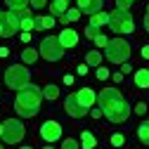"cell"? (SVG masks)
Listing matches in <instances>:
<instances>
[{
	"mask_svg": "<svg viewBox=\"0 0 149 149\" xmlns=\"http://www.w3.org/2000/svg\"><path fill=\"white\" fill-rule=\"evenodd\" d=\"M97 102H100V109L102 114L111 121V123H123L128 116H130V107L128 102L123 100V95L114 88H104L100 95H97Z\"/></svg>",
	"mask_w": 149,
	"mask_h": 149,
	"instance_id": "6da1fadb",
	"label": "cell"
},
{
	"mask_svg": "<svg viewBox=\"0 0 149 149\" xmlns=\"http://www.w3.org/2000/svg\"><path fill=\"white\" fill-rule=\"evenodd\" d=\"M40 102H43V90L38 85H24L22 90H17V100H14V111L22 118H33L40 111Z\"/></svg>",
	"mask_w": 149,
	"mask_h": 149,
	"instance_id": "7a4b0ae2",
	"label": "cell"
},
{
	"mask_svg": "<svg viewBox=\"0 0 149 149\" xmlns=\"http://www.w3.org/2000/svg\"><path fill=\"white\" fill-rule=\"evenodd\" d=\"M29 83H31V71H29L26 66H22V64L7 66V71H5V85H7V88L22 90V88L29 85Z\"/></svg>",
	"mask_w": 149,
	"mask_h": 149,
	"instance_id": "3957f363",
	"label": "cell"
},
{
	"mask_svg": "<svg viewBox=\"0 0 149 149\" xmlns=\"http://www.w3.org/2000/svg\"><path fill=\"white\" fill-rule=\"evenodd\" d=\"M104 52H107V59H109V62L123 64V62H128V57H130V45H128V40H123V38H114V40L107 43Z\"/></svg>",
	"mask_w": 149,
	"mask_h": 149,
	"instance_id": "277c9868",
	"label": "cell"
},
{
	"mask_svg": "<svg viewBox=\"0 0 149 149\" xmlns=\"http://www.w3.org/2000/svg\"><path fill=\"white\" fill-rule=\"evenodd\" d=\"M109 29L114 31V33H133L135 29V22H133V17H130L125 10H114L109 14Z\"/></svg>",
	"mask_w": 149,
	"mask_h": 149,
	"instance_id": "5b68a950",
	"label": "cell"
},
{
	"mask_svg": "<svg viewBox=\"0 0 149 149\" xmlns=\"http://www.w3.org/2000/svg\"><path fill=\"white\" fill-rule=\"evenodd\" d=\"M40 57L47 59V62H59L64 57V47L59 43V38H54V36H47V38H43L40 43Z\"/></svg>",
	"mask_w": 149,
	"mask_h": 149,
	"instance_id": "8992f818",
	"label": "cell"
},
{
	"mask_svg": "<svg viewBox=\"0 0 149 149\" xmlns=\"http://www.w3.org/2000/svg\"><path fill=\"white\" fill-rule=\"evenodd\" d=\"M26 135V128L22 121H17V118H7L3 123V140L7 144H17V142H22Z\"/></svg>",
	"mask_w": 149,
	"mask_h": 149,
	"instance_id": "52a82bcc",
	"label": "cell"
},
{
	"mask_svg": "<svg viewBox=\"0 0 149 149\" xmlns=\"http://www.w3.org/2000/svg\"><path fill=\"white\" fill-rule=\"evenodd\" d=\"M0 26H3V38H10L19 31V17L12 10L10 12H0Z\"/></svg>",
	"mask_w": 149,
	"mask_h": 149,
	"instance_id": "ba28073f",
	"label": "cell"
},
{
	"mask_svg": "<svg viewBox=\"0 0 149 149\" xmlns=\"http://www.w3.org/2000/svg\"><path fill=\"white\" fill-rule=\"evenodd\" d=\"M64 109H66V114L71 116V118H83L85 114H88V109L78 102V97H76V92L73 95H69L66 100H64Z\"/></svg>",
	"mask_w": 149,
	"mask_h": 149,
	"instance_id": "9c48e42d",
	"label": "cell"
},
{
	"mask_svg": "<svg viewBox=\"0 0 149 149\" xmlns=\"http://www.w3.org/2000/svg\"><path fill=\"white\" fill-rule=\"evenodd\" d=\"M40 137H43L45 142H57V140L62 137V125H59L57 121H45V123L40 125Z\"/></svg>",
	"mask_w": 149,
	"mask_h": 149,
	"instance_id": "30bf717a",
	"label": "cell"
},
{
	"mask_svg": "<svg viewBox=\"0 0 149 149\" xmlns=\"http://www.w3.org/2000/svg\"><path fill=\"white\" fill-rule=\"evenodd\" d=\"M59 43H62L64 50H66V47H76V45H78V33L73 31V29H64V31L59 33Z\"/></svg>",
	"mask_w": 149,
	"mask_h": 149,
	"instance_id": "8fae6325",
	"label": "cell"
},
{
	"mask_svg": "<svg viewBox=\"0 0 149 149\" xmlns=\"http://www.w3.org/2000/svg\"><path fill=\"white\" fill-rule=\"evenodd\" d=\"M76 97H78V102L85 107V109H90L92 104H95V90H92V88H81L78 92H76Z\"/></svg>",
	"mask_w": 149,
	"mask_h": 149,
	"instance_id": "7c38bea8",
	"label": "cell"
},
{
	"mask_svg": "<svg viewBox=\"0 0 149 149\" xmlns=\"http://www.w3.org/2000/svg\"><path fill=\"white\" fill-rule=\"evenodd\" d=\"M102 5H104V0H78V10L85 12V14H95V12H100Z\"/></svg>",
	"mask_w": 149,
	"mask_h": 149,
	"instance_id": "4fadbf2b",
	"label": "cell"
},
{
	"mask_svg": "<svg viewBox=\"0 0 149 149\" xmlns=\"http://www.w3.org/2000/svg\"><path fill=\"white\" fill-rule=\"evenodd\" d=\"M81 147L83 149H95L97 147V140H95V135H92L90 130H83L81 133Z\"/></svg>",
	"mask_w": 149,
	"mask_h": 149,
	"instance_id": "5bb4252c",
	"label": "cell"
},
{
	"mask_svg": "<svg viewBox=\"0 0 149 149\" xmlns=\"http://www.w3.org/2000/svg\"><path fill=\"white\" fill-rule=\"evenodd\" d=\"M135 85L137 88H149V69L135 71Z\"/></svg>",
	"mask_w": 149,
	"mask_h": 149,
	"instance_id": "9a60e30c",
	"label": "cell"
},
{
	"mask_svg": "<svg viewBox=\"0 0 149 149\" xmlns=\"http://www.w3.org/2000/svg\"><path fill=\"white\" fill-rule=\"evenodd\" d=\"M104 24H109V14H104L102 10L100 12H95V14H90V26H104Z\"/></svg>",
	"mask_w": 149,
	"mask_h": 149,
	"instance_id": "2e32d148",
	"label": "cell"
},
{
	"mask_svg": "<svg viewBox=\"0 0 149 149\" xmlns=\"http://www.w3.org/2000/svg\"><path fill=\"white\" fill-rule=\"evenodd\" d=\"M66 10H69V0H52V5H50L52 14H64Z\"/></svg>",
	"mask_w": 149,
	"mask_h": 149,
	"instance_id": "e0dca14e",
	"label": "cell"
},
{
	"mask_svg": "<svg viewBox=\"0 0 149 149\" xmlns=\"http://www.w3.org/2000/svg\"><path fill=\"white\" fill-rule=\"evenodd\" d=\"M81 19V10L78 7H69L64 14H62V22L66 24V22H78Z\"/></svg>",
	"mask_w": 149,
	"mask_h": 149,
	"instance_id": "ac0fdd59",
	"label": "cell"
},
{
	"mask_svg": "<svg viewBox=\"0 0 149 149\" xmlns=\"http://www.w3.org/2000/svg\"><path fill=\"white\" fill-rule=\"evenodd\" d=\"M137 137L142 144H149V121H142L140 128H137Z\"/></svg>",
	"mask_w": 149,
	"mask_h": 149,
	"instance_id": "d6986e66",
	"label": "cell"
},
{
	"mask_svg": "<svg viewBox=\"0 0 149 149\" xmlns=\"http://www.w3.org/2000/svg\"><path fill=\"white\" fill-rule=\"evenodd\" d=\"M36 29H52L54 26V17H36Z\"/></svg>",
	"mask_w": 149,
	"mask_h": 149,
	"instance_id": "ffe728a7",
	"label": "cell"
},
{
	"mask_svg": "<svg viewBox=\"0 0 149 149\" xmlns=\"http://www.w3.org/2000/svg\"><path fill=\"white\" fill-rule=\"evenodd\" d=\"M38 50H33V47H26L24 52H22V62H26V64H33L36 59H38Z\"/></svg>",
	"mask_w": 149,
	"mask_h": 149,
	"instance_id": "44dd1931",
	"label": "cell"
},
{
	"mask_svg": "<svg viewBox=\"0 0 149 149\" xmlns=\"http://www.w3.org/2000/svg\"><path fill=\"white\" fill-rule=\"evenodd\" d=\"M100 62H102V54H100V52L90 50V52L85 54V64H88V66H100Z\"/></svg>",
	"mask_w": 149,
	"mask_h": 149,
	"instance_id": "7402d4cb",
	"label": "cell"
},
{
	"mask_svg": "<svg viewBox=\"0 0 149 149\" xmlns=\"http://www.w3.org/2000/svg\"><path fill=\"white\" fill-rule=\"evenodd\" d=\"M43 97H45V100H57V97H59V88L52 85V83L45 85V88H43Z\"/></svg>",
	"mask_w": 149,
	"mask_h": 149,
	"instance_id": "603a6c76",
	"label": "cell"
},
{
	"mask_svg": "<svg viewBox=\"0 0 149 149\" xmlns=\"http://www.w3.org/2000/svg\"><path fill=\"white\" fill-rule=\"evenodd\" d=\"M19 29H22V31H31V29H36L33 17H24V19H19Z\"/></svg>",
	"mask_w": 149,
	"mask_h": 149,
	"instance_id": "cb8c5ba5",
	"label": "cell"
},
{
	"mask_svg": "<svg viewBox=\"0 0 149 149\" xmlns=\"http://www.w3.org/2000/svg\"><path fill=\"white\" fill-rule=\"evenodd\" d=\"M5 3L10 5V10L14 12V10H22V7H26V3L29 0H5Z\"/></svg>",
	"mask_w": 149,
	"mask_h": 149,
	"instance_id": "d4e9b609",
	"label": "cell"
},
{
	"mask_svg": "<svg viewBox=\"0 0 149 149\" xmlns=\"http://www.w3.org/2000/svg\"><path fill=\"white\" fill-rule=\"evenodd\" d=\"M111 144H114V147H123L125 144V137L121 133H114V135H111Z\"/></svg>",
	"mask_w": 149,
	"mask_h": 149,
	"instance_id": "484cf974",
	"label": "cell"
},
{
	"mask_svg": "<svg viewBox=\"0 0 149 149\" xmlns=\"http://www.w3.org/2000/svg\"><path fill=\"white\" fill-rule=\"evenodd\" d=\"M78 147H81V144L73 140V137H66V140L62 142V149H78Z\"/></svg>",
	"mask_w": 149,
	"mask_h": 149,
	"instance_id": "4316f807",
	"label": "cell"
},
{
	"mask_svg": "<svg viewBox=\"0 0 149 149\" xmlns=\"http://www.w3.org/2000/svg\"><path fill=\"white\" fill-rule=\"evenodd\" d=\"M92 40H95V45H97V47H107V43H109V38H107V36H102V33H97Z\"/></svg>",
	"mask_w": 149,
	"mask_h": 149,
	"instance_id": "83f0119b",
	"label": "cell"
},
{
	"mask_svg": "<svg viewBox=\"0 0 149 149\" xmlns=\"http://www.w3.org/2000/svg\"><path fill=\"white\" fill-rule=\"evenodd\" d=\"M133 3H135V0H116V7H118V10H125V12H128V7L133 5Z\"/></svg>",
	"mask_w": 149,
	"mask_h": 149,
	"instance_id": "f1b7e54d",
	"label": "cell"
},
{
	"mask_svg": "<svg viewBox=\"0 0 149 149\" xmlns=\"http://www.w3.org/2000/svg\"><path fill=\"white\" fill-rule=\"evenodd\" d=\"M29 5H31L33 10H40V7L47 5V0H29Z\"/></svg>",
	"mask_w": 149,
	"mask_h": 149,
	"instance_id": "f546056e",
	"label": "cell"
},
{
	"mask_svg": "<svg viewBox=\"0 0 149 149\" xmlns=\"http://www.w3.org/2000/svg\"><path fill=\"white\" fill-rule=\"evenodd\" d=\"M97 33H100V29H97V26H88V29H85V36H88V38H90V40H92V38H95V36H97Z\"/></svg>",
	"mask_w": 149,
	"mask_h": 149,
	"instance_id": "4dcf8cb0",
	"label": "cell"
},
{
	"mask_svg": "<svg viewBox=\"0 0 149 149\" xmlns=\"http://www.w3.org/2000/svg\"><path fill=\"white\" fill-rule=\"evenodd\" d=\"M97 78H100V81H107V78H109V69L100 66V69H97Z\"/></svg>",
	"mask_w": 149,
	"mask_h": 149,
	"instance_id": "1f68e13d",
	"label": "cell"
},
{
	"mask_svg": "<svg viewBox=\"0 0 149 149\" xmlns=\"http://www.w3.org/2000/svg\"><path fill=\"white\" fill-rule=\"evenodd\" d=\"M144 111H147V104H144V102H140V104L135 107V114H144Z\"/></svg>",
	"mask_w": 149,
	"mask_h": 149,
	"instance_id": "d6a6232c",
	"label": "cell"
},
{
	"mask_svg": "<svg viewBox=\"0 0 149 149\" xmlns=\"http://www.w3.org/2000/svg\"><path fill=\"white\" fill-rule=\"evenodd\" d=\"M130 71H133V66H130L128 62H123V64H121V73H130Z\"/></svg>",
	"mask_w": 149,
	"mask_h": 149,
	"instance_id": "836d02e7",
	"label": "cell"
},
{
	"mask_svg": "<svg viewBox=\"0 0 149 149\" xmlns=\"http://www.w3.org/2000/svg\"><path fill=\"white\" fill-rule=\"evenodd\" d=\"M76 71H78V76H85V73H88V64H81Z\"/></svg>",
	"mask_w": 149,
	"mask_h": 149,
	"instance_id": "e575fe53",
	"label": "cell"
},
{
	"mask_svg": "<svg viewBox=\"0 0 149 149\" xmlns=\"http://www.w3.org/2000/svg\"><path fill=\"white\" fill-rule=\"evenodd\" d=\"M22 40H24V43H29V40H31V33H29V31H24V33H22Z\"/></svg>",
	"mask_w": 149,
	"mask_h": 149,
	"instance_id": "d590c367",
	"label": "cell"
},
{
	"mask_svg": "<svg viewBox=\"0 0 149 149\" xmlns=\"http://www.w3.org/2000/svg\"><path fill=\"white\" fill-rule=\"evenodd\" d=\"M142 57H144V59H149V45H144V47H142Z\"/></svg>",
	"mask_w": 149,
	"mask_h": 149,
	"instance_id": "8d00e7d4",
	"label": "cell"
},
{
	"mask_svg": "<svg viewBox=\"0 0 149 149\" xmlns=\"http://www.w3.org/2000/svg\"><path fill=\"white\" fill-rule=\"evenodd\" d=\"M102 116V109H92V118H100Z\"/></svg>",
	"mask_w": 149,
	"mask_h": 149,
	"instance_id": "74e56055",
	"label": "cell"
},
{
	"mask_svg": "<svg viewBox=\"0 0 149 149\" xmlns=\"http://www.w3.org/2000/svg\"><path fill=\"white\" fill-rule=\"evenodd\" d=\"M7 54H10V50H7V47H0V57H7Z\"/></svg>",
	"mask_w": 149,
	"mask_h": 149,
	"instance_id": "f35d334b",
	"label": "cell"
},
{
	"mask_svg": "<svg viewBox=\"0 0 149 149\" xmlns=\"http://www.w3.org/2000/svg\"><path fill=\"white\" fill-rule=\"evenodd\" d=\"M144 26H147V31H149V12L144 14Z\"/></svg>",
	"mask_w": 149,
	"mask_h": 149,
	"instance_id": "ab89813d",
	"label": "cell"
},
{
	"mask_svg": "<svg viewBox=\"0 0 149 149\" xmlns=\"http://www.w3.org/2000/svg\"><path fill=\"white\" fill-rule=\"evenodd\" d=\"M0 135H3V123H0Z\"/></svg>",
	"mask_w": 149,
	"mask_h": 149,
	"instance_id": "60d3db41",
	"label": "cell"
},
{
	"mask_svg": "<svg viewBox=\"0 0 149 149\" xmlns=\"http://www.w3.org/2000/svg\"><path fill=\"white\" fill-rule=\"evenodd\" d=\"M43 149H54V147H43Z\"/></svg>",
	"mask_w": 149,
	"mask_h": 149,
	"instance_id": "b9f144b4",
	"label": "cell"
},
{
	"mask_svg": "<svg viewBox=\"0 0 149 149\" xmlns=\"http://www.w3.org/2000/svg\"><path fill=\"white\" fill-rule=\"evenodd\" d=\"M0 36H3V26H0Z\"/></svg>",
	"mask_w": 149,
	"mask_h": 149,
	"instance_id": "7bdbcfd3",
	"label": "cell"
},
{
	"mask_svg": "<svg viewBox=\"0 0 149 149\" xmlns=\"http://www.w3.org/2000/svg\"><path fill=\"white\" fill-rule=\"evenodd\" d=\"M22 149H31V147H22Z\"/></svg>",
	"mask_w": 149,
	"mask_h": 149,
	"instance_id": "ee69618b",
	"label": "cell"
},
{
	"mask_svg": "<svg viewBox=\"0 0 149 149\" xmlns=\"http://www.w3.org/2000/svg\"><path fill=\"white\" fill-rule=\"evenodd\" d=\"M147 12H149V7H147Z\"/></svg>",
	"mask_w": 149,
	"mask_h": 149,
	"instance_id": "f6af8a7d",
	"label": "cell"
},
{
	"mask_svg": "<svg viewBox=\"0 0 149 149\" xmlns=\"http://www.w3.org/2000/svg\"><path fill=\"white\" fill-rule=\"evenodd\" d=\"M0 12H3V10H0Z\"/></svg>",
	"mask_w": 149,
	"mask_h": 149,
	"instance_id": "bcb514c9",
	"label": "cell"
},
{
	"mask_svg": "<svg viewBox=\"0 0 149 149\" xmlns=\"http://www.w3.org/2000/svg\"><path fill=\"white\" fill-rule=\"evenodd\" d=\"M0 149H3V147H0Z\"/></svg>",
	"mask_w": 149,
	"mask_h": 149,
	"instance_id": "7dc6e473",
	"label": "cell"
}]
</instances>
